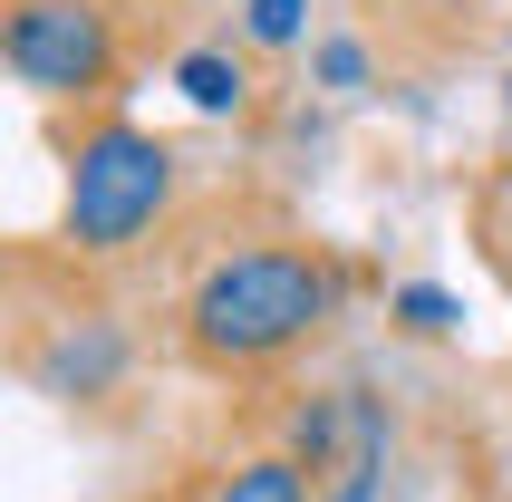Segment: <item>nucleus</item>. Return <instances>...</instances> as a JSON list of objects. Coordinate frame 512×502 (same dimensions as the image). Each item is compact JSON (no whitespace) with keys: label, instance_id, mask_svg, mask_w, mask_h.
<instances>
[{"label":"nucleus","instance_id":"nucleus-12","mask_svg":"<svg viewBox=\"0 0 512 502\" xmlns=\"http://www.w3.org/2000/svg\"><path fill=\"white\" fill-rule=\"evenodd\" d=\"M474 502H512V493H503V483H484V493H474Z\"/></svg>","mask_w":512,"mask_h":502},{"label":"nucleus","instance_id":"nucleus-5","mask_svg":"<svg viewBox=\"0 0 512 502\" xmlns=\"http://www.w3.org/2000/svg\"><path fill=\"white\" fill-rule=\"evenodd\" d=\"M358 39L387 68H455L493 39V0H358Z\"/></svg>","mask_w":512,"mask_h":502},{"label":"nucleus","instance_id":"nucleus-1","mask_svg":"<svg viewBox=\"0 0 512 502\" xmlns=\"http://www.w3.org/2000/svg\"><path fill=\"white\" fill-rule=\"evenodd\" d=\"M348 309V261L290 213H242L184 251V280L165 300V348L213 387H261L290 358H310L329 319Z\"/></svg>","mask_w":512,"mask_h":502},{"label":"nucleus","instance_id":"nucleus-4","mask_svg":"<svg viewBox=\"0 0 512 502\" xmlns=\"http://www.w3.org/2000/svg\"><path fill=\"white\" fill-rule=\"evenodd\" d=\"M0 68L58 116H116L136 78V10L126 0H0Z\"/></svg>","mask_w":512,"mask_h":502},{"label":"nucleus","instance_id":"nucleus-11","mask_svg":"<svg viewBox=\"0 0 512 502\" xmlns=\"http://www.w3.org/2000/svg\"><path fill=\"white\" fill-rule=\"evenodd\" d=\"M397 319H406V329H416V338H445V329H455V300L416 280V290H397Z\"/></svg>","mask_w":512,"mask_h":502},{"label":"nucleus","instance_id":"nucleus-10","mask_svg":"<svg viewBox=\"0 0 512 502\" xmlns=\"http://www.w3.org/2000/svg\"><path fill=\"white\" fill-rule=\"evenodd\" d=\"M377 483H387V445H358V454H348V474L329 483L319 502H377Z\"/></svg>","mask_w":512,"mask_h":502},{"label":"nucleus","instance_id":"nucleus-2","mask_svg":"<svg viewBox=\"0 0 512 502\" xmlns=\"http://www.w3.org/2000/svg\"><path fill=\"white\" fill-rule=\"evenodd\" d=\"M184 223V145L136 116H78L58 126V251L78 271H126Z\"/></svg>","mask_w":512,"mask_h":502},{"label":"nucleus","instance_id":"nucleus-13","mask_svg":"<svg viewBox=\"0 0 512 502\" xmlns=\"http://www.w3.org/2000/svg\"><path fill=\"white\" fill-rule=\"evenodd\" d=\"M503 271H512V261H503Z\"/></svg>","mask_w":512,"mask_h":502},{"label":"nucleus","instance_id":"nucleus-3","mask_svg":"<svg viewBox=\"0 0 512 502\" xmlns=\"http://www.w3.org/2000/svg\"><path fill=\"white\" fill-rule=\"evenodd\" d=\"M87 280L97 271H78L68 251H58V290H49L39 251L10 261V367H20V387H39L68 416H107L116 396L136 387V329Z\"/></svg>","mask_w":512,"mask_h":502},{"label":"nucleus","instance_id":"nucleus-7","mask_svg":"<svg viewBox=\"0 0 512 502\" xmlns=\"http://www.w3.org/2000/svg\"><path fill=\"white\" fill-rule=\"evenodd\" d=\"M174 87H184L203 116H252V68L232 49H184L174 58Z\"/></svg>","mask_w":512,"mask_h":502},{"label":"nucleus","instance_id":"nucleus-9","mask_svg":"<svg viewBox=\"0 0 512 502\" xmlns=\"http://www.w3.org/2000/svg\"><path fill=\"white\" fill-rule=\"evenodd\" d=\"M368 68H377V39H319V49H310V78L339 87V97H348V87H368Z\"/></svg>","mask_w":512,"mask_h":502},{"label":"nucleus","instance_id":"nucleus-8","mask_svg":"<svg viewBox=\"0 0 512 502\" xmlns=\"http://www.w3.org/2000/svg\"><path fill=\"white\" fill-rule=\"evenodd\" d=\"M232 39H242L252 58L319 49V39H310V0H232Z\"/></svg>","mask_w":512,"mask_h":502},{"label":"nucleus","instance_id":"nucleus-6","mask_svg":"<svg viewBox=\"0 0 512 502\" xmlns=\"http://www.w3.org/2000/svg\"><path fill=\"white\" fill-rule=\"evenodd\" d=\"M165 493L174 502H319V474L290 464L281 445H261V454H223V464H184Z\"/></svg>","mask_w":512,"mask_h":502}]
</instances>
